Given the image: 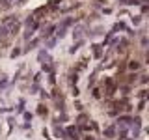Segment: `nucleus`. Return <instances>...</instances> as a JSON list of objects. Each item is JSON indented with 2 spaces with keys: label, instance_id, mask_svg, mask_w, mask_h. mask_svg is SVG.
Masks as SVG:
<instances>
[{
  "label": "nucleus",
  "instance_id": "obj_1",
  "mask_svg": "<svg viewBox=\"0 0 149 140\" xmlns=\"http://www.w3.org/2000/svg\"><path fill=\"white\" fill-rule=\"evenodd\" d=\"M114 91V82H112V79H108L106 80V94H112Z\"/></svg>",
  "mask_w": 149,
  "mask_h": 140
},
{
  "label": "nucleus",
  "instance_id": "obj_2",
  "mask_svg": "<svg viewBox=\"0 0 149 140\" xmlns=\"http://www.w3.org/2000/svg\"><path fill=\"white\" fill-rule=\"evenodd\" d=\"M82 32H84V26H76V30H75V37H76V39H80V37H82V36H80Z\"/></svg>",
  "mask_w": 149,
  "mask_h": 140
},
{
  "label": "nucleus",
  "instance_id": "obj_3",
  "mask_svg": "<svg viewBox=\"0 0 149 140\" xmlns=\"http://www.w3.org/2000/svg\"><path fill=\"white\" fill-rule=\"evenodd\" d=\"M104 134H106V136H112V134H114V127L106 129V131H104Z\"/></svg>",
  "mask_w": 149,
  "mask_h": 140
},
{
  "label": "nucleus",
  "instance_id": "obj_4",
  "mask_svg": "<svg viewBox=\"0 0 149 140\" xmlns=\"http://www.w3.org/2000/svg\"><path fill=\"white\" fill-rule=\"evenodd\" d=\"M95 56H97V58L101 56V47L99 45H95Z\"/></svg>",
  "mask_w": 149,
  "mask_h": 140
},
{
  "label": "nucleus",
  "instance_id": "obj_5",
  "mask_svg": "<svg viewBox=\"0 0 149 140\" xmlns=\"http://www.w3.org/2000/svg\"><path fill=\"white\" fill-rule=\"evenodd\" d=\"M138 67H140V64H136V62H132V64H131V69H138Z\"/></svg>",
  "mask_w": 149,
  "mask_h": 140
}]
</instances>
